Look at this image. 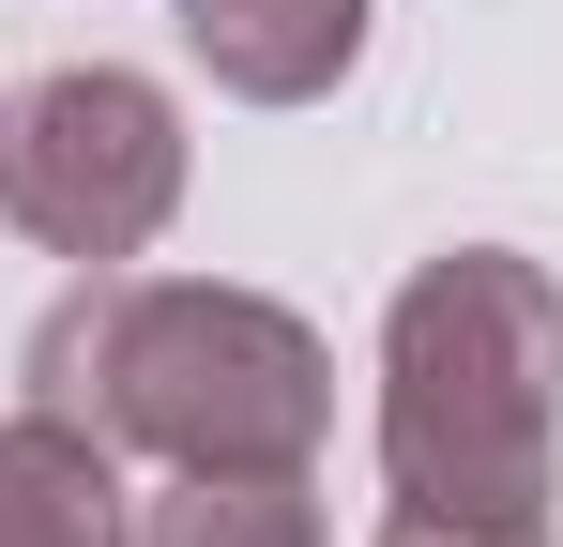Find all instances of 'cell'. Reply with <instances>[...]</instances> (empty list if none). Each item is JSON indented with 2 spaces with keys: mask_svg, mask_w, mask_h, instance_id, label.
<instances>
[{
  "mask_svg": "<svg viewBox=\"0 0 563 547\" xmlns=\"http://www.w3.org/2000/svg\"><path fill=\"white\" fill-rule=\"evenodd\" d=\"M31 411L92 426L107 456H168V471H305L335 426V365L260 289L92 274L31 335Z\"/></svg>",
  "mask_w": 563,
  "mask_h": 547,
  "instance_id": "cell-1",
  "label": "cell"
},
{
  "mask_svg": "<svg viewBox=\"0 0 563 547\" xmlns=\"http://www.w3.org/2000/svg\"><path fill=\"white\" fill-rule=\"evenodd\" d=\"M563 442V289L518 244H457L380 320V487L472 547H549Z\"/></svg>",
  "mask_w": 563,
  "mask_h": 547,
  "instance_id": "cell-2",
  "label": "cell"
},
{
  "mask_svg": "<svg viewBox=\"0 0 563 547\" xmlns=\"http://www.w3.org/2000/svg\"><path fill=\"white\" fill-rule=\"evenodd\" d=\"M184 213V107L122 62H62L0 107V228L77 274H122Z\"/></svg>",
  "mask_w": 563,
  "mask_h": 547,
  "instance_id": "cell-3",
  "label": "cell"
},
{
  "mask_svg": "<svg viewBox=\"0 0 563 547\" xmlns=\"http://www.w3.org/2000/svg\"><path fill=\"white\" fill-rule=\"evenodd\" d=\"M184 62L244 107H320L366 62V0H184Z\"/></svg>",
  "mask_w": 563,
  "mask_h": 547,
  "instance_id": "cell-4",
  "label": "cell"
},
{
  "mask_svg": "<svg viewBox=\"0 0 563 547\" xmlns=\"http://www.w3.org/2000/svg\"><path fill=\"white\" fill-rule=\"evenodd\" d=\"M0 547H137V502H122V456L62 411H15L0 426Z\"/></svg>",
  "mask_w": 563,
  "mask_h": 547,
  "instance_id": "cell-5",
  "label": "cell"
},
{
  "mask_svg": "<svg viewBox=\"0 0 563 547\" xmlns=\"http://www.w3.org/2000/svg\"><path fill=\"white\" fill-rule=\"evenodd\" d=\"M137 547H320L305 471H168L137 502Z\"/></svg>",
  "mask_w": 563,
  "mask_h": 547,
  "instance_id": "cell-6",
  "label": "cell"
},
{
  "mask_svg": "<svg viewBox=\"0 0 563 547\" xmlns=\"http://www.w3.org/2000/svg\"><path fill=\"white\" fill-rule=\"evenodd\" d=\"M380 547H472V533H427V517H380Z\"/></svg>",
  "mask_w": 563,
  "mask_h": 547,
  "instance_id": "cell-7",
  "label": "cell"
}]
</instances>
